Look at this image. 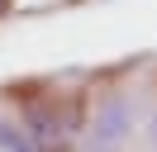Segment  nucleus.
Returning a JSON list of instances; mask_svg holds the SVG:
<instances>
[{"label": "nucleus", "instance_id": "obj_1", "mask_svg": "<svg viewBox=\"0 0 157 152\" xmlns=\"http://www.w3.org/2000/svg\"><path fill=\"white\" fill-rule=\"evenodd\" d=\"M0 147H5V152H33V147H29V138H24V133H14L5 119H0Z\"/></svg>", "mask_w": 157, "mask_h": 152}]
</instances>
